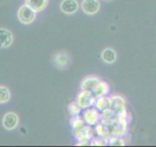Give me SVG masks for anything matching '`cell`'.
<instances>
[{
    "mask_svg": "<svg viewBox=\"0 0 156 147\" xmlns=\"http://www.w3.org/2000/svg\"><path fill=\"white\" fill-rule=\"evenodd\" d=\"M101 60L106 64H113L117 59V54L112 48H105L101 53Z\"/></svg>",
    "mask_w": 156,
    "mask_h": 147,
    "instance_id": "15",
    "label": "cell"
},
{
    "mask_svg": "<svg viewBox=\"0 0 156 147\" xmlns=\"http://www.w3.org/2000/svg\"><path fill=\"white\" fill-rule=\"evenodd\" d=\"M24 4L30 7L36 13H40L47 8L49 0H24Z\"/></svg>",
    "mask_w": 156,
    "mask_h": 147,
    "instance_id": "13",
    "label": "cell"
},
{
    "mask_svg": "<svg viewBox=\"0 0 156 147\" xmlns=\"http://www.w3.org/2000/svg\"><path fill=\"white\" fill-rule=\"evenodd\" d=\"M82 118L86 125L95 126L101 121V112L95 106L86 108L82 112Z\"/></svg>",
    "mask_w": 156,
    "mask_h": 147,
    "instance_id": "4",
    "label": "cell"
},
{
    "mask_svg": "<svg viewBox=\"0 0 156 147\" xmlns=\"http://www.w3.org/2000/svg\"><path fill=\"white\" fill-rule=\"evenodd\" d=\"M110 109L113 110L116 114H119L126 110V100L121 95H111L110 96Z\"/></svg>",
    "mask_w": 156,
    "mask_h": 147,
    "instance_id": "9",
    "label": "cell"
},
{
    "mask_svg": "<svg viewBox=\"0 0 156 147\" xmlns=\"http://www.w3.org/2000/svg\"><path fill=\"white\" fill-rule=\"evenodd\" d=\"M80 7L86 15L94 16L100 11L101 2L100 0H82Z\"/></svg>",
    "mask_w": 156,
    "mask_h": 147,
    "instance_id": "6",
    "label": "cell"
},
{
    "mask_svg": "<svg viewBox=\"0 0 156 147\" xmlns=\"http://www.w3.org/2000/svg\"><path fill=\"white\" fill-rule=\"evenodd\" d=\"M36 12L32 10L27 5L23 4L18 9L17 12V18L19 22L24 24V26H28V24H32L36 19Z\"/></svg>",
    "mask_w": 156,
    "mask_h": 147,
    "instance_id": "1",
    "label": "cell"
},
{
    "mask_svg": "<svg viewBox=\"0 0 156 147\" xmlns=\"http://www.w3.org/2000/svg\"><path fill=\"white\" fill-rule=\"evenodd\" d=\"M20 123V118L17 113L15 112H7L4 114L2 118V126L6 130H16Z\"/></svg>",
    "mask_w": 156,
    "mask_h": 147,
    "instance_id": "5",
    "label": "cell"
},
{
    "mask_svg": "<svg viewBox=\"0 0 156 147\" xmlns=\"http://www.w3.org/2000/svg\"><path fill=\"white\" fill-rule=\"evenodd\" d=\"M110 87L109 85L105 81H100L97 83V85L94 87V89L92 90L93 94L95 97H101V96H106L109 94Z\"/></svg>",
    "mask_w": 156,
    "mask_h": 147,
    "instance_id": "12",
    "label": "cell"
},
{
    "mask_svg": "<svg viewBox=\"0 0 156 147\" xmlns=\"http://www.w3.org/2000/svg\"><path fill=\"white\" fill-rule=\"evenodd\" d=\"M107 145L110 146H125L126 141L123 139V136H110L107 139Z\"/></svg>",
    "mask_w": 156,
    "mask_h": 147,
    "instance_id": "19",
    "label": "cell"
},
{
    "mask_svg": "<svg viewBox=\"0 0 156 147\" xmlns=\"http://www.w3.org/2000/svg\"><path fill=\"white\" fill-rule=\"evenodd\" d=\"M110 105H111V101H110V96H108V95L97 97L95 100V104H94V106L100 112L104 111L105 109H109Z\"/></svg>",
    "mask_w": 156,
    "mask_h": 147,
    "instance_id": "16",
    "label": "cell"
},
{
    "mask_svg": "<svg viewBox=\"0 0 156 147\" xmlns=\"http://www.w3.org/2000/svg\"><path fill=\"white\" fill-rule=\"evenodd\" d=\"M95 136V130L94 129L89 126L85 125V126L78 132V134L74 136L77 139V141H84V142H90V140Z\"/></svg>",
    "mask_w": 156,
    "mask_h": 147,
    "instance_id": "10",
    "label": "cell"
},
{
    "mask_svg": "<svg viewBox=\"0 0 156 147\" xmlns=\"http://www.w3.org/2000/svg\"><path fill=\"white\" fill-rule=\"evenodd\" d=\"M69 124L71 126V131H72L73 136H75L86 125L84 120H83V118L80 115L71 117V119L69 121Z\"/></svg>",
    "mask_w": 156,
    "mask_h": 147,
    "instance_id": "14",
    "label": "cell"
},
{
    "mask_svg": "<svg viewBox=\"0 0 156 147\" xmlns=\"http://www.w3.org/2000/svg\"><path fill=\"white\" fill-rule=\"evenodd\" d=\"M11 99V91L5 85H0V104H6Z\"/></svg>",
    "mask_w": 156,
    "mask_h": 147,
    "instance_id": "18",
    "label": "cell"
},
{
    "mask_svg": "<svg viewBox=\"0 0 156 147\" xmlns=\"http://www.w3.org/2000/svg\"><path fill=\"white\" fill-rule=\"evenodd\" d=\"M104 1H108L109 2V1H112V0H104Z\"/></svg>",
    "mask_w": 156,
    "mask_h": 147,
    "instance_id": "22",
    "label": "cell"
},
{
    "mask_svg": "<svg viewBox=\"0 0 156 147\" xmlns=\"http://www.w3.org/2000/svg\"><path fill=\"white\" fill-rule=\"evenodd\" d=\"M101 81V78L97 76H88L81 81L80 89L81 90H90L92 91L94 87L97 85V83Z\"/></svg>",
    "mask_w": 156,
    "mask_h": 147,
    "instance_id": "11",
    "label": "cell"
},
{
    "mask_svg": "<svg viewBox=\"0 0 156 147\" xmlns=\"http://www.w3.org/2000/svg\"><path fill=\"white\" fill-rule=\"evenodd\" d=\"M79 9L77 0H62L60 4V10L66 15H73Z\"/></svg>",
    "mask_w": 156,
    "mask_h": 147,
    "instance_id": "8",
    "label": "cell"
},
{
    "mask_svg": "<svg viewBox=\"0 0 156 147\" xmlns=\"http://www.w3.org/2000/svg\"><path fill=\"white\" fill-rule=\"evenodd\" d=\"M95 100H96V97L93 94V92L90 90H80L77 93L76 98H75V102L82 110L94 106Z\"/></svg>",
    "mask_w": 156,
    "mask_h": 147,
    "instance_id": "2",
    "label": "cell"
},
{
    "mask_svg": "<svg viewBox=\"0 0 156 147\" xmlns=\"http://www.w3.org/2000/svg\"><path fill=\"white\" fill-rule=\"evenodd\" d=\"M67 111H68V114H69L71 117H73V116L80 115V113L82 112V109L77 105V103L74 101V102H71L70 104L68 105Z\"/></svg>",
    "mask_w": 156,
    "mask_h": 147,
    "instance_id": "20",
    "label": "cell"
},
{
    "mask_svg": "<svg viewBox=\"0 0 156 147\" xmlns=\"http://www.w3.org/2000/svg\"><path fill=\"white\" fill-rule=\"evenodd\" d=\"M13 32L8 28H0V49L9 48L13 44Z\"/></svg>",
    "mask_w": 156,
    "mask_h": 147,
    "instance_id": "7",
    "label": "cell"
},
{
    "mask_svg": "<svg viewBox=\"0 0 156 147\" xmlns=\"http://www.w3.org/2000/svg\"><path fill=\"white\" fill-rule=\"evenodd\" d=\"M52 63L58 70H66L71 63V57L66 51H58L52 57Z\"/></svg>",
    "mask_w": 156,
    "mask_h": 147,
    "instance_id": "3",
    "label": "cell"
},
{
    "mask_svg": "<svg viewBox=\"0 0 156 147\" xmlns=\"http://www.w3.org/2000/svg\"><path fill=\"white\" fill-rule=\"evenodd\" d=\"M90 145L91 146H105L107 145V138H102L100 136H94L90 140Z\"/></svg>",
    "mask_w": 156,
    "mask_h": 147,
    "instance_id": "21",
    "label": "cell"
},
{
    "mask_svg": "<svg viewBox=\"0 0 156 147\" xmlns=\"http://www.w3.org/2000/svg\"><path fill=\"white\" fill-rule=\"evenodd\" d=\"M95 134L97 136H100V137H102V138H107L108 139L109 137V132H108V129H107V126L104 124H101V123H98V124L95 126Z\"/></svg>",
    "mask_w": 156,
    "mask_h": 147,
    "instance_id": "17",
    "label": "cell"
}]
</instances>
